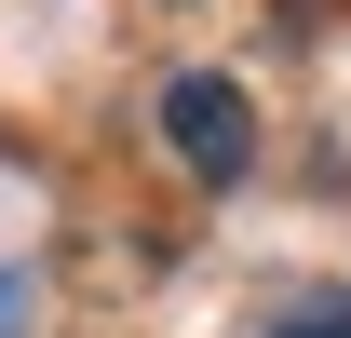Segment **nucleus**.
<instances>
[{
    "mask_svg": "<svg viewBox=\"0 0 351 338\" xmlns=\"http://www.w3.org/2000/svg\"><path fill=\"white\" fill-rule=\"evenodd\" d=\"M162 149L203 176V190H230V176L257 163V109H243V82H217V68L162 82Z\"/></svg>",
    "mask_w": 351,
    "mask_h": 338,
    "instance_id": "obj_1",
    "label": "nucleus"
},
{
    "mask_svg": "<svg viewBox=\"0 0 351 338\" xmlns=\"http://www.w3.org/2000/svg\"><path fill=\"white\" fill-rule=\"evenodd\" d=\"M270 338H351V297H298V311H284Z\"/></svg>",
    "mask_w": 351,
    "mask_h": 338,
    "instance_id": "obj_2",
    "label": "nucleus"
},
{
    "mask_svg": "<svg viewBox=\"0 0 351 338\" xmlns=\"http://www.w3.org/2000/svg\"><path fill=\"white\" fill-rule=\"evenodd\" d=\"M0 311H14V284H0Z\"/></svg>",
    "mask_w": 351,
    "mask_h": 338,
    "instance_id": "obj_3",
    "label": "nucleus"
}]
</instances>
